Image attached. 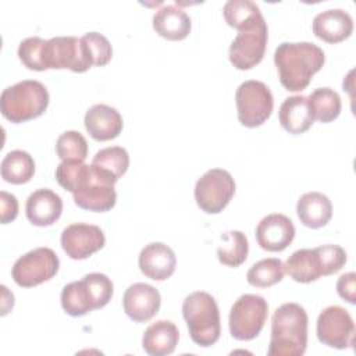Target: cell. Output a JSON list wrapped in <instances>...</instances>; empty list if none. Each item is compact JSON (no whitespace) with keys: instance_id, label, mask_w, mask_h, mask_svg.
Returning a JSON list of instances; mask_svg holds the SVG:
<instances>
[{"instance_id":"cell-1","label":"cell","mask_w":356,"mask_h":356,"mask_svg":"<svg viewBox=\"0 0 356 356\" xmlns=\"http://www.w3.org/2000/svg\"><path fill=\"white\" fill-rule=\"evenodd\" d=\"M325 63L321 47L312 42H282L274 53L281 85L289 92H302Z\"/></svg>"},{"instance_id":"cell-2","label":"cell","mask_w":356,"mask_h":356,"mask_svg":"<svg viewBox=\"0 0 356 356\" xmlns=\"http://www.w3.org/2000/svg\"><path fill=\"white\" fill-rule=\"evenodd\" d=\"M306 310L293 302L275 309L271 317V338L268 356H302L307 346Z\"/></svg>"},{"instance_id":"cell-3","label":"cell","mask_w":356,"mask_h":356,"mask_svg":"<svg viewBox=\"0 0 356 356\" xmlns=\"http://www.w3.org/2000/svg\"><path fill=\"white\" fill-rule=\"evenodd\" d=\"M182 316L186 321L191 339L202 346L214 345L221 334L220 310L216 299L204 292L196 291L188 295L182 303Z\"/></svg>"},{"instance_id":"cell-4","label":"cell","mask_w":356,"mask_h":356,"mask_svg":"<svg viewBox=\"0 0 356 356\" xmlns=\"http://www.w3.org/2000/svg\"><path fill=\"white\" fill-rule=\"evenodd\" d=\"M49 100V92L42 82L24 79L1 92L0 111L11 122H25L42 115Z\"/></svg>"},{"instance_id":"cell-5","label":"cell","mask_w":356,"mask_h":356,"mask_svg":"<svg viewBox=\"0 0 356 356\" xmlns=\"http://www.w3.org/2000/svg\"><path fill=\"white\" fill-rule=\"evenodd\" d=\"M117 181L113 175L93 164H85L72 192L75 204L83 210L97 213L111 210L117 202V192L114 189Z\"/></svg>"},{"instance_id":"cell-6","label":"cell","mask_w":356,"mask_h":356,"mask_svg":"<svg viewBox=\"0 0 356 356\" xmlns=\"http://www.w3.org/2000/svg\"><path fill=\"white\" fill-rule=\"evenodd\" d=\"M238 120L243 127L263 125L274 108V97L266 83L256 79L242 82L235 92Z\"/></svg>"},{"instance_id":"cell-7","label":"cell","mask_w":356,"mask_h":356,"mask_svg":"<svg viewBox=\"0 0 356 356\" xmlns=\"http://www.w3.org/2000/svg\"><path fill=\"white\" fill-rule=\"evenodd\" d=\"M267 300L256 293L239 296L229 310V332L238 341H250L256 338L267 320Z\"/></svg>"},{"instance_id":"cell-8","label":"cell","mask_w":356,"mask_h":356,"mask_svg":"<svg viewBox=\"0 0 356 356\" xmlns=\"http://www.w3.org/2000/svg\"><path fill=\"white\" fill-rule=\"evenodd\" d=\"M235 193L232 175L222 168L206 171L195 185V200L200 210L207 214H218L231 202Z\"/></svg>"},{"instance_id":"cell-9","label":"cell","mask_w":356,"mask_h":356,"mask_svg":"<svg viewBox=\"0 0 356 356\" xmlns=\"http://www.w3.org/2000/svg\"><path fill=\"white\" fill-rule=\"evenodd\" d=\"M60 267L56 252L50 248H36L18 257L13 266L11 275L17 285L32 288L51 280Z\"/></svg>"},{"instance_id":"cell-10","label":"cell","mask_w":356,"mask_h":356,"mask_svg":"<svg viewBox=\"0 0 356 356\" xmlns=\"http://www.w3.org/2000/svg\"><path fill=\"white\" fill-rule=\"evenodd\" d=\"M268 39V28L263 18L250 28L238 32L228 51L231 64L241 71L256 67L264 57Z\"/></svg>"},{"instance_id":"cell-11","label":"cell","mask_w":356,"mask_h":356,"mask_svg":"<svg viewBox=\"0 0 356 356\" xmlns=\"http://www.w3.org/2000/svg\"><path fill=\"white\" fill-rule=\"evenodd\" d=\"M44 63L47 70H71L85 72L92 67L85 42L75 36H56L47 40Z\"/></svg>"},{"instance_id":"cell-12","label":"cell","mask_w":356,"mask_h":356,"mask_svg":"<svg viewBox=\"0 0 356 356\" xmlns=\"http://www.w3.org/2000/svg\"><path fill=\"white\" fill-rule=\"evenodd\" d=\"M317 338L321 343L346 349L355 343V323L349 312L341 306H328L317 317Z\"/></svg>"},{"instance_id":"cell-13","label":"cell","mask_w":356,"mask_h":356,"mask_svg":"<svg viewBox=\"0 0 356 356\" xmlns=\"http://www.w3.org/2000/svg\"><path fill=\"white\" fill-rule=\"evenodd\" d=\"M60 242L68 257L74 260H83L104 246L106 236L102 228L97 225L74 222L64 228Z\"/></svg>"},{"instance_id":"cell-14","label":"cell","mask_w":356,"mask_h":356,"mask_svg":"<svg viewBox=\"0 0 356 356\" xmlns=\"http://www.w3.org/2000/svg\"><path fill=\"white\" fill-rule=\"evenodd\" d=\"M161 305L160 292L149 284L135 282L129 285L122 296L125 314L135 323H145L153 318Z\"/></svg>"},{"instance_id":"cell-15","label":"cell","mask_w":356,"mask_h":356,"mask_svg":"<svg viewBox=\"0 0 356 356\" xmlns=\"http://www.w3.org/2000/svg\"><path fill=\"white\" fill-rule=\"evenodd\" d=\"M254 235L261 249L268 252H282L295 238V225L289 217L273 213L260 220Z\"/></svg>"},{"instance_id":"cell-16","label":"cell","mask_w":356,"mask_h":356,"mask_svg":"<svg viewBox=\"0 0 356 356\" xmlns=\"http://www.w3.org/2000/svg\"><path fill=\"white\" fill-rule=\"evenodd\" d=\"M138 264L142 274L147 278L164 281L174 274L177 257L168 245L163 242H152L140 250Z\"/></svg>"},{"instance_id":"cell-17","label":"cell","mask_w":356,"mask_h":356,"mask_svg":"<svg viewBox=\"0 0 356 356\" xmlns=\"http://www.w3.org/2000/svg\"><path fill=\"white\" fill-rule=\"evenodd\" d=\"M25 213L31 224L36 227H49L60 218L63 213V200L51 189H36L26 199Z\"/></svg>"},{"instance_id":"cell-18","label":"cell","mask_w":356,"mask_h":356,"mask_svg":"<svg viewBox=\"0 0 356 356\" xmlns=\"http://www.w3.org/2000/svg\"><path fill=\"white\" fill-rule=\"evenodd\" d=\"M313 33L327 42L339 43L353 32V19L349 13L341 8H331L318 13L313 19Z\"/></svg>"},{"instance_id":"cell-19","label":"cell","mask_w":356,"mask_h":356,"mask_svg":"<svg viewBox=\"0 0 356 356\" xmlns=\"http://www.w3.org/2000/svg\"><path fill=\"white\" fill-rule=\"evenodd\" d=\"M85 128L95 140H111L122 131V117L117 108L107 104L92 106L83 118Z\"/></svg>"},{"instance_id":"cell-20","label":"cell","mask_w":356,"mask_h":356,"mask_svg":"<svg viewBox=\"0 0 356 356\" xmlns=\"http://www.w3.org/2000/svg\"><path fill=\"white\" fill-rule=\"evenodd\" d=\"M153 29L167 40H182L191 33V17L178 6L165 4L154 13Z\"/></svg>"},{"instance_id":"cell-21","label":"cell","mask_w":356,"mask_h":356,"mask_svg":"<svg viewBox=\"0 0 356 356\" xmlns=\"http://www.w3.org/2000/svg\"><path fill=\"white\" fill-rule=\"evenodd\" d=\"M178 339L177 325L170 320H159L145 330L142 346L150 356H167L175 350Z\"/></svg>"},{"instance_id":"cell-22","label":"cell","mask_w":356,"mask_h":356,"mask_svg":"<svg viewBox=\"0 0 356 356\" xmlns=\"http://www.w3.org/2000/svg\"><path fill=\"white\" fill-rule=\"evenodd\" d=\"M285 273L296 282L309 284L324 275V267L317 249L295 250L284 264Z\"/></svg>"},{"instance_id":"cell-23","label":"cell","mask_w":356,"mask_h":356,"mask_svg":"<svg viewBox=\"0 0 356 356\" xmlns=\"http://www.w3.org/2000/svg\"><path fill=\"white\" fill-rule=\"evenodd\" d=\"M296 213L305 227L316 229L328 224L332 217V204L324 193L307 192L299 197Z\"/></svg>"},{"instance_id":"cell-24","label":"cell","mask_w":356,"mask_h":356,"mask_svg":"<svg viewBox=\"0 0 356 356\" xmlns=\"http://www.w3.org/2000/svg\"><path fill=\"white\" fill-rule=\"evenodd\" d=\"M278 118L281 127L292 135L306 132L314 121L307 106V97L303 95L286 97L280 106Z\"/></svg>"},{"instance_id":"cell-25","label":"cell","mask_w":356,"mask_h":356,"mask_svg":"<svg viewBox=\"0 0 356 356\" xmlns=\"http://www.w3.org/2000/svg\"><path fill=\"white\" fill-rule=\"evenodd\" d=\"M60 302L64 312L72 317H81L99 309L96 296L85 278L67 284L61 291Z\"/></svg>"},{"instance_id":"cell-26","label":"cell","mask_w":356,"mask_h":356,"mask_svg":"<svg viewBox=\"0 0 356 356\" xmlns=\"http://www.w3.org/2000/svg\"><path fill=\"white\" fill-rule=\"evenodd\" d=\"M1 178L6 182L21 185L31 181L35 174L33 157L25 150H11L1 160Z\"/></svg>"},{"instance_id":"cell-27","label":"cell","mask_w":356,"mask_h":356,"mask_svg":"<svg viewBox=\"0 0 356 356\" xmlns=\"http://www.w3.org/2000/svg\"><path fill=\"white\" fill-rule=\"evenodd\" d=\"M307 97V106L313 120L320 122H331L338 118L342 103L339 95L331 88H317Z\"/></svg>"},{"instance_id":"cell-28","label":"cell","mask_w":356,"mask_h":356,"mask_svg":"<svg viewBox=\"0 0 356 356\" xmlns=\"http://www.w3.org/2000/svg\"><path fill=\"white\" fill-rule=\"evenodd\" d=\"M222 14L225 22L238 32L264 18L259 6L250 0H228L222 7Z\"/></svg>"},{"instance_id":"cell-29","label":"cell","mask_w":356,"mask_h":356,"mask_svg":"<svg viewBox=\"0 0 356 356\" xmlns=\"http://www.w3.org/2000/svg\"><path fill=\"white\" fill-rule=\"evenodd\" d=\"M249 253V242L243 232L228 231L221 235V245L217 249V257L221 264L239 267L245 263Z\"/></svg>"},{"instance_id":"cell-30","label":"cell","mask_w":356,"mask_h":356,"mask_svg":"<svg viewBox=\"0 0 356 356\" xmlns=\"http://www.w3.org/2000/svg\"><path fill=\"white\" fill-rule=\"evenodd\" d=\"M285 274L284 263L281 259L268 257L254 263L246 274V280L250 285L257 288H268L278 284Z\"/></svg>"},{"instance_id":"cell-31","label":"cell","mask_w":356,"mask_h":356,"mask_svg":"<svg viewBox=\"0 0 356 356\" xmlns=\"http://www.w3.org/2000/svg\"><path fill=\"white\" fill-rule=\"evenodd\" d=\"M92 164L120 179L129 167V154L121 146H108L95 154Z\"/></svg>"},{"instance_id":"cell-32","label":"cell","mask_w":356,"mask_h":356,"mask_svg":"<svg viewBox=\"0 0 356 356\" xmlns=\"http://www.w3.org/2000/svg\"><path fill=\"white\" fill-rule=\"evenodd\" d=\"M56 153L63 161H83L88 156V142L78 131H65L56 140Z\"/></svg>"},{"instance_id":"cell-33","label":"cell","mask_w":356,"mask_h":356,"mask_svg":"<svg viewBox=\"0 0 356 356\" xmlns=\"http://www.w3.org/2000/svg\"><path fill=\"white\" fill-rule=\"evenodd\" d=\"M46 43L47 40L39 36H31L24 39L18 46V57L21 63L33 71H44V53H46Z\"/></svg>"},{"instance_id":"cell-34","label":"cell","mask_w":356,"mask_h":356,"mask_svg":"<svg viewBox=\"0 0 356 356\" xmlns=\"http://www.w3.org/2000/svg\"><path fill=\"white\" fill-rule=\"evenodd\" d=\"M92 65L103 67L110 63L113 57V47L108 39L99 32H88L82 36Z\"/></svg>"},{"instance_id":"cell-35","label":"cell","mask_w":356,"mask_h":356,"mask_svg":"<svg viewBox=\"0 0 356 356\" xmlns=\"http://www.w3.org/2000/svg\"><path fill=\"white\" fill-rule=\"evenodd\" d=\"M324 267V275H331L338 273L346 263V252L338 245H321L316 248Z\"/></svg>"},{"instance_id":"cell-36","label":"cell","mask_w":356,"mask_h":356,"mask_svg":"<svg viewBox=\"0 0 356 356\" xmlns=\"http://www.w3.org/2000/svg\"><path fill=\"white\" fill-rule=\"evenodd\" d=\"M85 167L83 161H61L56 168L57 182L68 192H74L75 185Z\"/></svg>"},{"instance_id":"cell-37","label":"cell","mask_w":356,"mask_h":356,"mask_svg":"<svg viewBox=\"0 0 356 356\" xmlns=\"http://www.w3.org/2000/svg\"><path fill=\"white\" fill-rule=\"evenodd\" d=\"M18 216V200L13 193L6 191L0 192V221L1 224H8L14 221Z\"/></svg>"},{"instance_id":"cell-38","label":"cell","mask_w":356,"mask_h":356,"mask_svg":"<svg viewBox=\"0 0 356 356\" xmlns=\"http://www.w3.org/2000/svg\"><path fill=\"white\" fill-rule=\"evenodd\" d=\"M337 292L343 300L349 302L350 305H355L356 303V274L352 271L342 274L337 281Z\"/></svg>"}]
</instances>
